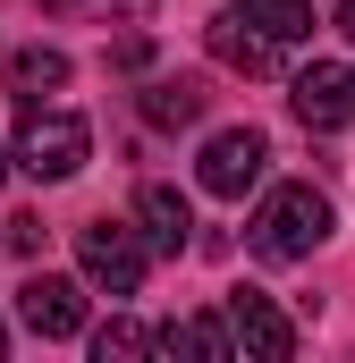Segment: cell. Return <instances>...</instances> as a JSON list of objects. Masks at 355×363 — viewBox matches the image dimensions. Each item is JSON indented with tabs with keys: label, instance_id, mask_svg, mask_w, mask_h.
<instances>
[{
	"label": "cell",
	"instance_id": "obj_1",
	"mask_svg": "<svg viewBox=\"0 0 355 363\" xmlns=\"http://www.w3.org/2000/svg\"><path fill=\"white\" fill-rule=\"evenodd\" d=\"M322 237H330V194L322 186H271L263 211H254V228H246V245L263 262H305Z\"/></svg>",
	"mask_w": 355,
	"mask_h": 363
},
{
	"label": "cell",
	"instance_id": "obj_2",
	"mask_svg": "<svg viewBox=\"0 0 355 363\" xmlns=\"http://www.w3.org/2000/svg\"><path fill=\"white\" fill-rule=\"evenodd\" d=\"M26 178L43 186H68L77 169L93 161V127L77 118V110H43V101H26V127H17V152H9Z\"/></svg>",
	"mask_w": 355,
	"mask_h": 363
},
{
	"label": "cell",
	"instance_id": "obj_3",
	"mask_svg": "<svg viewBox=\"0 0 355 363\" xmlns=\"http://www.w3.org/2000/svg\"><path fill=\"white\" fill-rule=\"evenodd\" d=\"M144 262H153V245H144L127 220H85V228H77V271H85L102 296H136V287H144Z\"/></svg>",
	"mask_w": 355,
	"mask_h": 363
},
{
	"label": "cell",
	"instance_id": "obj_4",
	"mask_svg": "<svg viewBox=\"0 0 355 363\" xmlns=\"http://www.w3.org/2000/svg\"><path fill=\"white\" fill-rule=\"evenodd\" d=\"M220 321H229V347L254 355V363H288V355H296V321L271 304L263 287H237V296L220 304Z\"/></svg>",
	"mask_w": 355,
	"mask_h": 363
},
{
	"label": "cell",
	"instance_id": "obj_5",
	"mask_svg": "<svg viewBox=\"0 0 355 363\" xmlns=\"http://www.w3.org/2000/svg\"><path fill=\"white\" fill-rule=\"evenodd\" d=\"M263 127H220L212 144H203V161H195V178H203V194H220V203H237L246 186H263Z\"/></svg>",
	"mask_w": 355,
	"mask_h": 363
},
{
	"label": "cell",
	"instance_id": "obj_6",
	"mask_svg": "<svg viewBox=\"0 0 355 363\" xmlns=\"http://www.w3.org/2000/svg\"><path fill=\"white\" fill-rule=\"evenodd\" d=\"M17 321H26L34 338H77V330H85V287L60 279V271H34L17 287Z\"/></svg>",
	"mask_w": 355,
	"mask_h": 363
},
{
	"label": "cell",
	"instance_id": "obj_7",
	"mask_svg": "<svg viewBox=\"0 0 355 363\" xmlns=\"http://www.w3.org/2000/svg\"><path fill=\"white\" fill-rule=\"evenodd\" d=\"M288 101H296V118H305L313 135H330V127H347V118H355V68H330V60H322V68L296 77Z\"/></svg>",
	"mask_w": 355,
	"mask_h": 363
},
{
	"label": "cell",
	"instance_id": "obj_8",
	"mask_svg": "<svg viewBox=\"0 0 355 363\" xmlns=\"http://www.w3.org/2000/svg\"><path fill=\"white\" fill-rule=\"evenodd\" d=\"M136 237H144L153 254H186V245H195V211H186L178 186H144V194H136Z\"/></svg>",
	"mask_w": 355,
	"mask_h": 363
},
{
	"label": "cell",
	"instance_id": "obj_9",
	"mask_svg": "<svg viewBox=\"0 0 355 363\" xmlns=\"http://www.w3.org/2000/svg\"><path fill=\"white\" fill-rule=\"evenodd\" d=\"M0 85L17 93V101H43V93L68 85V51H60V43H26V51H9V60H0Z\"/></svg>",
	"mask_w": 355,
	"mask_h": 363
},
{
	"label": "cell",
	"instance_id": "obj_10",
	"mask_svg": "<svg viewBox=\"0 0 355 363\" xmlns=\"http://www.w3.org/2000/svg\"><path fill=\"white\" fill-rule=\"evenodd\" d=\"M203 43H212V60H220V68H237V77H271V60H279V43H271V34H246L237 17H212V26H203Z\"/></svg>",
	"mask_w": 355,
	"mask_h": 363
},
{
	"label": "cell",
	"instance_id": "obj_11",
	"mask_svg": "<svg viewBox=\"0 0 355 363\" xmlns=\"http://www.w3.org/2000/svg\"><path fill=\"white\" fill-rule=\"evenodd\" d=\"M153 355H195V363H229V321H212V313H186L170 330H153Z\"/></svg>",
	"mask_w": 355,
	"mask_h": 363
},
{
	"label": "cell",
	"instance_id": "obj_12",
	"mask_svg": "<svg viewBox=\"0 0 355 363\" xmlns=\"http://www.w3.org/2000/svg\"><path fill=\"white\" fill-rule=\"evenodd\" d=\"M203 101H212L203 77H153V85L136 93V110H144L153 127H195V118H203Z\"/></svg>",
	"mask_w": 355,
	"mask_h": 363
},
{
	"label": "cell",
	"instance_id": "obj_13",
	"mask_svg": "<svg viewBox=\"0 0 355 363\" xmlns=\"http://www.w3.org/2000/svg\"><path fill=\"white\" fill-rule=\"evenodd\" d=\"M246 9V26L271 34V43H305L313 34V0H237Z\"/></svg>",
	"mask_w": 355,
	"mask_h": 363
},
{
	"label": "cell",
	"instance_id": "obj_14",
	"mask_svg": "<svg viewBox=\"0 0 355 363\" xmlns=\"http://www.w3.org/2000/svg\"><path fill=\"white\" fill-rule=\"evenodd\" d=\"M93 355H102V363H144V355H153V330H136V321H102V330H93Z\"/></svg>",
	"mask_w": 355,
	"mask_h": 363
},
{
	"label": "cell",
	"instance_id": "obj_15",
	"mask_svg": "<svg viewBox=\"0 0 355 363\" xmlns=\"http://www.w3.org/2000/svg\"><path fill=\"white\" fill-rule=\"evenodd\" d=\"M110 68H127V77L153 68V34H119V43H110Z\"/></svg>",
	"mask_w": 355,
	"mask_h": 363
},
{
	"label": "cell",
	"instance_id": "obj_16",
	"mask_svg": "<svg viewBox=\"0 0 355 363\" xmlns=\"http://www.w3.org/2000/svg\"><path fill=\"white\" fill-rule=\"evenodd\" d=\"M9 245H17V254H43V220L17 211V220H9Z\"/></svg>",
	"mask_w": 355,
	"mask_h": 363
},
{
	"label": "cell",
	"instance_id": "obj_17",
	"mask_svg": "<svg viewBox=\"0 0 355 363\" xmlns=\"http://www.w3.org/2000/svg\"><path fill=\"white\" fill-rule=\"evenodd\" d=\"M339 34H347V43H355V0H339Z\"/></svg>",
	"mask_w": 355,
	"mask_h": 363
},
{
	"label": "cell",
	"instance_id": "obj_18",
	"mask_svg": "<svg viewBox=\"0 0 355 363\" xmlns=\"http://www.w3.org/2000/svg\"><path fill=\"white\" fill-rule=\"evenodd\" d=\"M0 355H9V330H0Z\"/></svg>",
	"mask_w": 355,
	"mask_h": 363
},
{
	"label": "cell",
	"instance_id": "obj_19",
	"mask_svg": "<svg viewBox=\"0 0 355 363\" xmlns=\"http://www.w3.org/2000/svg\"><path fill=\"white\" fill-rule=\"evenodd\" d=\"M0 178H9V152H0Z\"/></svg>",
	"mask_w": 355,
	"mask_h": 363
}]
</instances>
